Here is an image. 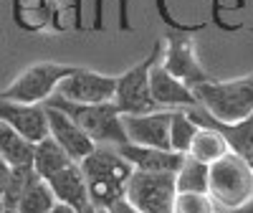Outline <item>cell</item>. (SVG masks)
Returning <instances> with one entry per match:
<instances>
[{
  "mask_svg": "<svg viewBox=\"0 0 253 213\" xmlns=\"http://www.w3.org/2000/svg\"><path fill=\"white\" fill-rule=\"evenodd\" d=\"M43 104L46 106H53V109H61L66 117H71L96 145H107V147L129 145L126 132H124V124H122V112L117 109L114 102L79 104V102L63 99L58 94H51Z\"/></svg>",
  "mask_w": 253,
  "mask_h": 213,
  "instance_id": "6da1fadb",
  "label": "cell"
},
{
  "mask_svg": "<svg viewBox=\"0 0 253 213\" xmlns=\"http://www.w3.org/2000/svg\"><path fill=\"white\" fill-rule=\"evenodd\" d=\"M198 104L205 106L208 114L220 122H241L253 114V76H241L230 81H208L193 89Z\"/></svg>",
  "mask_w": 253,
  "mask_h": 213,
  "instance_id": "7a4b0ae2",
  "label": "cell"
},
{
  "mask_svg": "<svg viewBox=\"0 0 253 213\" xmlns=\"http://www.w3.org/2000/svg\"><path fill=\"white\" fill-rule=\"evenodd\" d=\"M208 193L218 211L241 208L253 198V170L233 153L210 165Z\"/></svg>",
  "mask_w": 253,
  "mask_h": 213,
  "instance_id": "3957f363",
  "label": "cell"
},
{
  "mask_svg": "<svg viewBox=\"0 0 253 213\" xmlns=\"http://www.w3.org/2000/svg\"><path fill=\"white\" fill-rule=\"evenodd\" d=\"M76 66L58 61H41L28 66L23 74H18L10 87L0 92V99L5 102H23V104H43L51 94H56L58 84L71 76Z\"/></svg>",
  "mask_w": 253,
  "mask_h": 213,
  "instance_id": "277c9868",
  "label": "cell"
},
{
  "mask_svg": "<svg viewBox=\"0 0 253 213\" xmlns=\"http://www.w3.org/2000/svg\"><path fill=\"white\" fill-rule=\"evenodd\" d=\"M124 198L142 213H175V198H177L175 173L134 170L126 180Z\"/></svg>",
  "mask_w": 253,
  "mask_h": 213,
  "instance_id": "5b68a950",
  "label": "cell"
},
{
  "mask_svg": "<svg viewBox=\"0 0 253 213\" xmlns=\"http://www.w3.org/2000/svg\"><path fill=\"white\" fill-rule=\"evenodd\" d=\"M160 56H162V41H157L144 61H139L137 66L124 71L122 76H117L114 104L122 114H147V112L157 109L152 92H150V69Z\"/></svg>",
  "mask_w": 253,
  "mask_h": 213,
  "instance_id": "8992f818",
  "label": "cell"
},
{
  "mask_svg": "<svg viewBox=\"0 0 253 213\" xmlns=\"http://www.w3.org/2000/svg\"><path fill=\"white\" fill-rule=\"evenodd\" d=\"M160 63L170 71L175 79H180L185 87L195 89L200 84L213 81V76H208V71L200 66V61L195 56L193 41L187 36H170L162 38V56Z\"/></svg>",
  "mask_w": 253,
  "mask_h": 213,
  "instance_id": "52a82bcc",
  "label": "cell"
},
{
  "mask_svg": "<svg viewBox=\"0 0 253 213\" xmlns=\"http://www.w3.org/2000/svg\"><path fill=\"white\" fill-rule=\"evenodd\" d=\"M58 97L69 99V102H79V104H104V102H114L117 94V76H107L91 69H79L66 76L58 89Z\"/></svg>",
  "mask_w": 253,
  "mask_h": 213,
  "instance_id": "ba28073f",
  "label": "cell"
},
{
  "mask_svg": "<svg viewBox=\"0 0 253 213\" xmlns=\"http://www.w3.org/2000/svg\"><path fill=\"white\" fill-rule=\"evenodd\" d=\"M170 119L172 109H155L147 114H122L126 140L132 145L170 150Z\"/></svg>",
  "mask_w": 253,
  "mask_h": 213,
  "instance_id": "9c48e42d",
  "label": "cell"
},
{
  "mask_svg": "<svg viewBox=\"0 0 253 213\" xmlns=\"http://www.w3.org/2000/svg\"><path fill=\"white\" fill-rule=\"evenodd\" d=\"M190 119L198 122L200 127H215V130L225 137L228 142V150L238 155L251 170H253V114L241 119V122H233V124H228V122H220L215 119L213 114H208L205 112V106H193V109H187Z\"/></svg>",
  "mask_w": 253,
  "mask_h": 213,
  "instance_id": "30bf717a",
  "label": "cell"
},
{
  "mask_svg": "<svg viewBox=\"0 0 253 213\" xmlns=\"http://www.w3.org/2000/svg\"><path fill=\"white\" fill-rule=\"evenodd\" d=\"M0 122L13 127L28 142H41L48 137V114L43 104H23L0 99Z\"/></svg>",
  "mask_w": 253,
  "mask_h": 213,
  "instance_id": "8fae6325",
  "label": "cell"
},
{
  "mask_svg": "<svg viewBox=\"0 0 253 213\" xmlns=\"http://www.w3.org/2000/svg\"><path fill=\"white\" fill-rule=\"evenodd\" d=\"M150 92H152L157 109H193V106H198L195 92L185 87L180 79H175L160 63V58L150 69Z\"/></svg>",
  "mask_w": 253,
  "mask_h": 213,
  "instance_id": "7c38bea8",
  "label": "cell"
},
{
  "mask_svg": "<svg viewBox=\"0 0 253 213\" xmlns=\"http://www.w3.org/2000/svg\"><path fill=\"white\" fill-rule=\"evenodd\" d=\"M46 106V104H43ZM46 114H48V135L69 153V158L74 162H81L86 155H91L96 150V142L81 130V127L66 117L61 109H53V106H46Z\"/></svg>",
  "mask_w": 253,
  "mask_h": 213,
  "instance_id": "4fadbf2b",
  "label": "cell"
},
{
  "mask_svg": "<svg viewBox=\"0 0 253 213\" xmlns=\"http://www.w3.org/2000/svg\"><path fill=\"white\" fill-rule=\"evenodd\" d=\"M117 150L134 170H144V173H177L180 165L185 162L182 153L162 150V147H147V145L129 142V145L117 147Z\"/></svg>",
  "mask_w": 253,
  "mask_h": 213,
  "instance_id": "5bb4252c",
  "label": "cell"
},
{
  "mask_svg": "<svg viewBox=\"0 0 253 213\" xmlns=\"http://www.w3.org/2000/svg\"><path fill=\"white\" fill-rule=\"evenodd\" d=\"M48 185L53 190V196L58 203H66L74 211H84L91 201H89V185H86V175L79 162H71L69 167H63L61 173H56L53 178H48Z\"/></svg>",
  "mask_w": 253,
  "mask_h": 213,
  "instance_id": "9a60e30c",
  "label": "cell"
},
{
  "mask_svg": "<svg viewBox=\"0 0 253 213\" xmlns=\"http://www.w3.org/2000/svg\"><path fill=\"white\" fill-rule=\"evenodd\" d=\"M74 160L69 158V153L63 150V147L48 135L46 140H41L33 145V170L43 178H53L56 173H61L63 167H69Z\"/></svg>",
  "mask_w": 253,
  "mask_h": 213,
  "instance_id": "2e32d148",
  "label": "cell"
},
{
  "mask_svg": "<svg viewBox=\"0 0 253 213\" xmlns=\"http://www.w3.org/2000/svg\"><path fill=\"white\" fill-rule=\"evenodd\" d=\"M228 153H230L228 142H225V137L215 130V127H200L195 140H193V145H190V150H187L190 158H195L200 162H208V165L218 162Z\"/></svg>",
  "mask_w": 253,
  "mask_h": 213,
  "instance_id": "e0dca14e",
  "label": "cell"
},
{
  "mask_svg": "<svg viewBox=\"0 0 253 213\" xmlns=\"http://www.w3.org/2000/svg\"><path fill=\"white\" fill-rule=\"evenodd\" d=\"M56 196L48 185V180H43L38 173H33V178L28 180L23 196L18 203V213H48L56 206Z\"/></svg>",
  "mask_w": 253,
  "mask_h": 213,
  "instance_id": "ac0fdd59",
  "label": "cell"
},
{
  "mask_svg": "<svg viewBox=\"0 0 253 213\" xmlns=\"http://www.w3.org/2000/svg\"><path fill=\"white\" fill-rule=\"evenodd\" d=\"M175 185H177V193H208L210 165L185 155V162L175 173Z\"/></svg>",
  "mask_w": 253,
  "mask_h": 213,
  "instance_id": "d6986e66",
  "label": "cell"
},
{
  "mask_svg": "<svg viewBox=\"0 0 253 213\" xmlns=\"http://www.w3.org/2000/svg\"><path fill=\"white\" fill-rule=\"evenodd\" d=\"M0 155L5 158L10 167L31 165L33 162V142H28L23 135H18L13 127L0 122Z\"/></svg>",
  "mask_w": 253,
  "mask_h": 213,
  "instance_id": "ffe728a7",
  "label": "cell"
},
{
  "mask_svg": "<svg viewBox=\"0 0 253 213\" xmlns=\"http://www.w3.org/2000/svg\"><path fill=\"white\" fill-rule=\"evenodd\" d=\"M198 130H200V124L190 119L187 109H172V119H170V150L187 155V150H190V145H193Z\"/></svg>",
  "mask_w": 253,
  "mask_h": 213,
  "instance_id": "44dd1931",
  "label": "cell"
},
{
  "mask_svg": "<svg viewBox=\"0 0 253 213\" xmlns=\"http://www.w3.org/2000/svg\"><path fill=\"white\" fill-rule=\"evenodd\" d=\"M218 211L210 193H177L175 213H213Z\"/></svg>",
  "mask_w": 253,
  "mask_h": 213,
  "instance_id": "7402d4cb",
  "label": "cell"
},
{
  "mask_svg": "<svg viewBox=\"0 0 253 213\" xmlns=\"http://www.w3.org/2000/svg\"><path fill=\"white\" fill-rule=\"evenodd\" d=\"M10 173H13V167L5 162V158H3V155H0V196L5 193L8 180H10Z\"/></svg>",
  "mask_w": 253,
  "mask_h": 213,
  "instance_id": "603a6c76",
  "label": "cell"
},
{
  "mask_svg": "<svg viewBox=\"0 0 253 213\" xmlns=\"http://www.w3.org/2000/svg\"><path fill=\"white\" fill-rule=\"evenodd\" d=\"M109 213H142L139 208H134L126 198H122V201H117L114 206H109Z\"/></svg>",
  "mask_w": 253,
  "mask_h": 213,
  "instance_id": "cb8c5ba5",
  "label": "cell"
},
{
  "mask_svg": "<svg viewBox=\"0 0 253 213\" xmlns=\"http://www.w3.org/2000/svg\"><path fill=\"white\" fill-rule=\"evenodd\" d=\"M48 213H79V211H74L71 206H66V203H56Z\"/></svg>",
  "mask_w": 253,
  "mask_h": 213,
  "instance_id": "d4e9b609",
  "label": "cell"
},
{
  "mask_svg": "<svg viewBox=\"0 0 253 213\" xmlns=\"http://www.w3.org/2000/svg\"><path fill=\"white\" fill-rule=\"evenodd\" d=\"M223 213H253V198L248 203H243L241 208H233V211H223Z\"/></svg>",
  "mask_w": 253,
  "mask_h": 213,
  "instance_id": "484cf974",
  "label": "cell"
},
{
  "mask_svg": "<svg viewBox=\"0 0 253 213\" xmlns=\"http://www.w3.org/2000/svg\"><path fill=\"white\" fill-rule=\"evenodd\" d=\"M81 213H109V208H101V206H96V203H89Z\"/></svg>",
  "mask_w": 253,
  "mask_h": 213,
  "instance_id": "4316f807",
  "label": "cell"
},
{
  "mask_svg": "<svg viewBox=\"0 0 253 213\" xmlns=\"http://www.w3.org/2000/svg\"><path fill=\"white\" fill-rule=\"evenodd\" d=\"M0 213H5V208H3V201H0Z\"/></svg>",
  "mask_w": 253,
  "mask_h": 213,
  "instance_id": "83f0119b",
  "label": "cell"
},
{
  "mask_svg": "<svg viewBox=\"0 0 253 213\" xmlns=\"http://www.w3.org/2000/svg\"><path fill=\"white\" fill-rule=\"evenodd\" d=\"M213 213H223V211H213Z\"/></svg>",
  "mask_w": 253,
  "mask_h": 213,
  "instance_id": "f1b7e54d",
  "label": "cell"
}]
</instances>
